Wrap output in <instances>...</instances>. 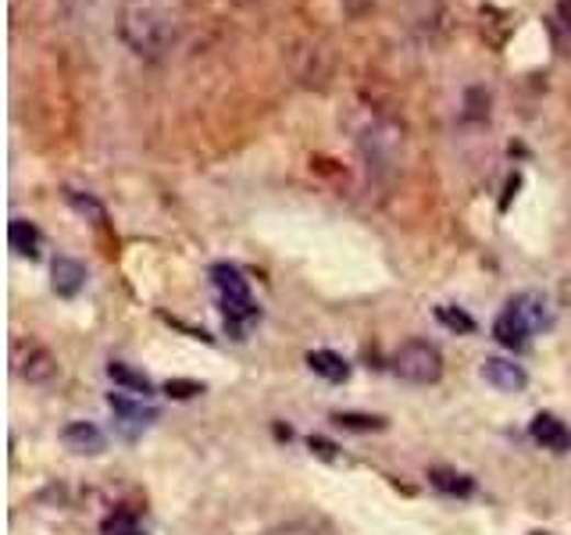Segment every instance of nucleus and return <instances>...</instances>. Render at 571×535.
I'll return each mask as SVG.
<instances>
[{"label":"nucleus","instance_id":"21","mask_svg":"<svg viewBox=\"0 0 571 535\" xmlns=\"http://www.w3.org/2000/svg\"><path fill=\"white\" fill-rule=\"evenodd\" d=\"M533 535H547V532H533Z\"/></svg>","mask_w":571,"mask_h":535},{"label":"nucleus","instance_id":"6","mask_svg":"<svg viewBox=\"0 0 571 535\" xmlns=\"http://www.w3.org/2000/svg\"><path fill=\"white\" fill-rule=\"evenodd\" d=\"M533 325H528V317L518 311V303H507L504 311H500V317L493 322V336H496V343L500 346H507L511 354H518V350H525L528 346V336H533Z\"/></svg>","mask_w":571,"mask_h":535},{"label":"nucleus","instance_id":"17","mask_svg":"<svg viewBox=\"0 0 571 535\" xmlns=\"http://www.w3.org/2000/svg\"><path fill=\"white\" fill-rule=\"evenodd\" d=\"M436 317H439V325H447L450 332H475V322L464 314V311H457V308H436Z\"/></svg>","mask_w":571,"mask_h":535},{"label":"nucleus","instance_id":"13","mask_svg":"<svg viewBox=\"0 0 571 535\" xmlns=\"http://www.w3.org/2000/svg\"><path fill=\"white\" fill-rule=\"evenodd\" d=\"M108 379L114 386H122V389H133L136 397H154V386H150L147 375L136 371V368H128V365H122V360H111V365H108Z\"/></svg>","mask_w":571,"mask_h":535},{"label":"nucleus","instance_id":"1","mask_svg":"<svg viewBox=\"0 0 571 535\" xmlns=\"http://www.w3.org/2000/svg\"><path fill=\"white\" fill-rule=\"evenodd\" d=\"M119 29L139 57H161L176 40V22H171L165 0H125Z\"/></svg>","mask_w":571,"mask_h":535},{"label":"nucleus","instance_id":"10","mask_svg":"<svg viewBox=\"0 0 571 535\" xmlns=\"http://www.w3.org/2000/svg\"><path fill=\"white\" fill-rule=\"evenodd\" d=\"M51 275H54V293L57 297H65V300H71V297H79V289L86 286V268L76 261V257H57V261L51 265Z\"/></svg>","mask_w":571,"mask_h":535},{"label":"nucleus","instance_id":"11","mask_svg":"<svg viewBox=\"0 0 571 535\" xmlns=\"http://www.w3.org/2000/svg\"><path fill=\"white\" fill-rule=\"evenodd\" d=\"M307 368L314 375H322L325 382H347L350 379V365L333 350H311L307 354Z\"/></svg>","mask_w":571,"mask_h":535},{"label":"nucleus","instance_id":"16","mask_svg":"<svg viewBox=\"0 0 571 535\" xmlns=\"http://www.w3.org/2000/svg\"><path fill=\"white\" fill-rule=\"evenodd\" d=\"M100 535H143L139 522L133 514H125V511H114L104 517V525H100Z\"/></svg>","mask_w":571,"mask_h":535},{"label":"nucleus","instance_id":"2","mask_svg":"<svg viewBox=\"0 0 571 535\" xmlns=\"http://www.w3.org/2000/svg\"><path fill=\"white\" fill-rule=\"evenodd\" d=\"M211 282L219 289V303H222V314H225V328L236 332V339H243V325L254 322L257 314V303L250 297V282L243 279V271L236 265H214L211 268Z\"/></svg>","mask_w":571,"mask_h":535},{"label":"nucleus","instance_id":"20","mask_svg":"<svg viewBox=\"0 0 571 535\" xmlns=\"http://www.w3.org/2000/svg\"><path fill=\"white\" fill-rule=\"evenodd\" d=\"M557 22H561V29L571 36V0H557Z\"/></svg>","mask_w":571,"mask_h":535},{"label":"nucleus","instance_id":"15","mask_svg":"<svg viewBox=\"0 0 571 535\" xmlns=\"http://www.w3.org/2000/svg\"><path fill=\"white\" fill-rule=\"evenodd\" d=\"M333 422L347 432H382L385 428V417H376V414H354V411H339L333 414Z\"/></svg>","mask_w":571,"mask_h":535},{"label":"nucleus","instance_id":"18","mask_svg":"<svg viewBox=\"0 0 571 535\" xmlns=\"http://www.w3.org/2000/svg\"><path fill=\"white\" fill-rule=\"evenodd\" d=\"M165 393L171 400H190V397H200L204 393V382H193V379H171L165 382Z\"/></svg>","mask_w":571,"mask_h":535},{"label":"nucleus","instance_id":"3","mask_svg":"<svg viewBox=\"0 0 571 535\" xmlns=\"http://www.w3.org/2000/svg\"><path fill=\"white\" fill-rule=\"evenodd\" d=\"M390 368L396 379H404L411 386H433L443 375V354L425 339H407L396 346Z\"/></svg>","mask_w":571,"mask_h":535},{"label":"nucleus","instance_id":"19","mask_svg":"<svg viewBox=\"0 0 571 535\" xmlns=\"http://www.w3.org/2000/svg\"><path fill=\"white\" fill-rule=\"evenodd\" d=\"M307 446H311V454H318V457H325V460H333V457H336V446L328 443V439H322V436H311Z\"/></svg>","mask_w":571,"mask_h":535},{"label":"nucleus","instance_id":"4","mask_svg":"<svg viewBox=\"0 0 571 535\" xmlns=\"http://www.w3.org/2000/svg\"><path fill=\"white\" fill-rule=\"evenodd\" d=\"M11 371L29 386H47L57 379V357L36 339L14 336L11 339Z\"/></svg>","mask_w":571,"mask_h":535},{"label":"nucleus","instance_id":"7","mask_svg":"<svg viewBox=\"0 0 571 535\" xmlns=\"http://www.w3.org/2000/svg\"><path fill=\"white\" fill-rule=\"evenodd\" d=\"M482 379L490 382L496 393H522L528 386V375L522 365H514L507 357H485L482 360Z\"/></svg>","mask_w":571,"mask_h":535},{"label":"nucleus","instance_id":"14","mask_svg":"<svg viewBox=\"0 0 571 535\" xmlns=\"http://www.w3.org/2000/svg\"><path fill=\"white\" fill-rule=\"evenodd\" d=\"M428 482H433L439 493H447V497H468L471 489H475V482H471L468 475L450 471V468H433L428 471Z\"/></svg>","mask_w":571,"mask_h":535},{"label":"nucleus","instance_id":"5","mask_svg":"<svg viewBox=\"0 0 571 535\" xmlns=\"http://www.w3.org/2000/svg\"><path fill=\"white\" fill-rule=\"evenodd\" d=\"M108 408L114 411V422H119V428L128 439H136L143 428H150L157 422V408L143 400H128L122 393H108Z\"/></svg>","mask_w":571,"mask_h":535},{"label":"nucleus","instance_id":"12","mask_svg":"<svg viewBox=\"0 0 571 535\" xmlns=\"http://www.w3.org/2000/svg\"><path fill=\"white\" fill-rule=\"evenodd\" d=\"M8 243L19 257H40V229L25 219H11L8 225Z\"/></svg>","mask_w":571,"mask_h":535},{"label":"nucleus","instance_id":"8","mask_svg":"<svg viewBox=\"0 0 571 535\" xmlns=\"http://www.w3.org/2000/svg\"><path fill=\"white\" fill-rule=\"evenodd\" d=\"M528 436H533L542 450H550V454H568L571 450V432L557 414H536L533 425H528Z\"/></svg>","mask_w":571,"mask_h":535},{"label":"nucleus","instance_id":"9","mask_svg":"<svg viewBox=\"0 0 571 535\" xmlns=\"http://www.w3.org/2000/svg\"><path fill=\"white\" fill-rule=\"evenodd\" d=\"M61 439H65L68 450L90 454V457L104 454V446H108V436H104V432H100L93 422H71V425L61 432Z\"/></svg>","mask_w":571,"mask_h":535}]
</instances>
